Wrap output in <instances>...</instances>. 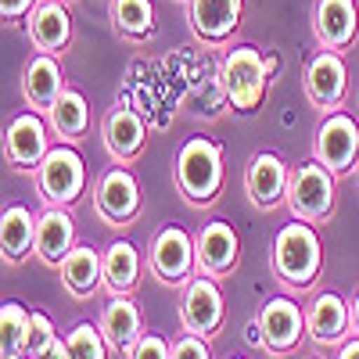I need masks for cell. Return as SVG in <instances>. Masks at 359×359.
Returning <instances> with one entry per match:
<instances>
[{
  "mask_svg": "<svg viewBox=\"0 0 359 359\" xmlns=\"http://www.w3.org/2000/svg\"><path fill=\"white\" fill-rule=\"evenodd\" d=\"M172 359H212V352H208L201 334H187L172 345Z\"/></svg>",
  "mask_w": 359,
  "mask_h": 359,
  "instance_id": "1f68e13d",
  "label": "cell"
},
{
  "mask_svg": "<svg viewBox=\"0 0 359 359\" xmlns=\"http://www.w3.org/2000/svg\"><path fill=\"white\" fill-rule=\"evenodd\" d=\"M62 269V284L76 294V298H86L94 294L101 284H104V259L101 252H94L90 245H76L69 252V259L57 266Z\"/></svg>",
  "mask_w": 359,
  "mask_h": 359,
  "instance_id": "603a6c76",
  "label": "cell"
},
{
  "mask_svg": "<svg viewBox=\"0 0 359 359\" xmlns=\"http://www.w3.org/2000/svg\"><path fill=\"white\" fill-rule=\"evenodd\" d=\"M287 180H291V169L280 155L273 151H259L252 155L248 162V172H245V191L252 198L255 208H266V212H273L287 201Z\"/></svg>",
  "mask_w": 359,
  "mask_h": 359,
  "instance_id": "4fadbf2b",
  "label": "cell"
},
{
  "mask_svg": "<svg viewBox=\"0 0 359 359\" xmlns=\"http://www.w3.org/2000/svg\"><path fill=\"white\" fill-rule=\"evenodd\" d=\"M25 355L29 359H69V345H65V338H57L47 313H33V331H29Z\"/></svg>",
  "mask_w": 359,
  "mask_h": 359,
  "instance_id": "f1b7e54d",
  "label": "cell"
},
{
  "mask_svg": "<svg viewBox=\"0 0 359 359\" xmlns=\"http://www.w3.org/2000/svg\"><path fill=\"white\" fill-rule=\"evenodd\" d=\"M65 345H69V359H108V338L94 323H76Z\"/></svg>",
  "mask_w": 359,
  "mask_h": 359,
  "instance_id": "f546056e",
  "label": "cell"
},
{
  "mask_svg": "<svg viewBox=\"0 0 359 359\" xmlns=\"http://www.w3.org/2000/svg\"><path fill=\"white\" fill-rule=\"evenodd\" d=\"M47 118H50V130L62 137L65 144H76L83 133H86V126H90V104H86V97L79 94V90H62V97L54 101V108L47 111Z\"/></svg>",
  "mask_w": 359,
  "mask_h": 359,
  "instance_id": "484cf974",
  "label": "cell"
},
{
  "mask_svg": "<svg viewBox=\"0 0 359 359\" xmlns=\"http://www.w3.org/2000/svg\"><path fill=\"white\" fill-rule=\"evenodd\" d=\"M269 65L266 57L255 50V47H233L226 57H223V72H219V83L226 90V104L252 115L262 97H266V86H269Z\"/></svg>",
  "mask_w": 359,
  "mask_h": 359,
  "instance_id": "3957f363",
  "label": "cell"
},
{
  "mask_svg": "<svg viewBox=\"0 0 359 359\" xmlns=\"http://www.w3.org/2000/svg\"><path fill=\"white\" fill-rule=\"evenodd\" d=\"M101 137H104V147H108V155L118 162V165H126L133 162L140 151H144V144H147V126H144V118L133 111V108H111L104 115V126H101Z\"/></svg>",
  "mask_w": 359,
  "mask_h": 359,
  "instance_id": "ac0fdd59",
  "label": "cell"
},
{
  "mask_svg": "<svg viewBox=\"0 0 359 359\" xmlns=\"http://www.w3.org/2000/svg\"><path fill=\"white\" fill-rule=\"evenodd\" d=\"M320 266H323V245H320V233H316L313 223L294 219V223L277 230V237H273V273H277L280 284H287L294 291H306V287L316 284Z\"/></svg>",
  "mask_w": 359,
  "mask_h": 359,
  "instance_id": "6da1fadb",
  "label": "cell"
},
{
  "mask_svg": "<svg viewBox=\"0 0 359 359\" xmlns=\"http://www.w3.org/2000/svg\"><path fill=\"white\" fill-rule=\"evenodd\" d=\"M4 155L15 169H40V162L50 155V137L40 111L15 115L4 130Z\"/></svg>",
  "mask_w": 359,
  "mask_h": 359,
  "instance_id": "30bf717a",
  "label": "cell"
},
{
  "mask_svg": "<svg viewBox=\"0 0 359 359\" xmlns=\"http://www.w3.org/2000/svg\"><path fill=\"white\" fill-rule=\"evenodd\" d=\"M194 248H198V269L208 277H226L237 266V259H241V241H237L233 226L223 223V219L205 223Z\"/></svg>",
  "mask_w": 359,
  "mask_h": 359,
  "instance_id": "e0dca14e",
  "label": "cell"
},
{
  "mask_svg": "<svg viewBox=\"0 0 359 359\" xmlns=\"http://www.w3.org/2000/svg\"><path fill=\"white\" fill-rule=\"evenodd\" d=\"M306 94L320 111H338L348 94V69L341 50H320L306 65Z\"/></svg>",
  "mask_w": 359,
  "mask_h": 359,
  "instance_id": "9c48e42d",
  "label": "cell"
},
{
  "mask_svg": "<svg viewBox=\"0 0 359 359\" xmlns=\"http://www.w3.org/2000/svg\"><path fill=\"white\" fill-rule=\"evenodd\" d=\"M313 155L334 176H345L359 162V123L345 111H327V118L316 130Z\"/></svg>",
  "mask_w": 359,
  "mask_h": 359,
  "instance_id": "8992f818",
  "label": "cell"
},
{
  "mask_svg": "<svg viewBox=\"0 0 359 359\" xmlns=\"http://www.w3.org/2000/svg\"><path fill=\"white\" fill-rule=\"evenodd\" d=\"M313 359H320V355H313Z\"/></svg>",
  "mask_w": 359,
  "mask_h": 359,
  "instance_id": "ab89813d",
  "label": "cell"
},
{
  "mask_svg": "<svg viewBox=\"0 0 359 359\" xmlns=\"http://www.w3.org/2000/svg\"><path fill=\"white\" fill-rule=\"evenodd\" d=\"M306 327H309V338L316 345H341L348 327H352V309L341 294L323 291L306 309Z\"/></svg>",
  "mask_w": 359,
  "mask_h": 359,
  "instance_id": "d6986e66",
  "label": "cell"
},
{
  "mask_svg": "<svg viewBox=\"0 0 359 359\" xmlns=\"http://www.w3.org/2000/svg\"><path fill=\"white\" fill-rule=\"evenodd\" d=\"M101 331H104V338H108V345L115 352H126L130 355V348L144 334L140 331V313L130 302V294H111V302L101 313Z\"/></svg>",
  "mask_w": 359,
  "mask_h": 359,
  "instance_id": "7402d4cb",
  "label": "cell"
},
{
  "mask_svg": "<svg viewBox=\"0 0 359 359\" xmlns=\"http://www.w3.org/2000/svg\"><path fill=\"white\" fill-rule=\"evenodd\" d=\"M36 184H40V198L47 205H76L86 191V162L72 144L50 147V155L40 162L36 169Z\"/></svg>",
  "mask_w": 359,
  "mask_h": 359,
  "instance_id": "5b68a950",
  "label": "cell"
},
{
  "mask_svg": "<svg viewBox=\"0 0 359 359\" xmlns=\"http://www.w3.org/2000/svg\"><path fill=\"white\" fill-rule=\"evenodd\" d=\"M284 205L291 208L294 219L323 223L334 212V172L316 158L294 165L291 180H287V201Z\"/></svg>",
  "mask_w": 359,
  "mask_h": 359,
  "instance_id": "277c9868",
  "label": "cell"
},
{
  "mask_svg": "<svg viewBox=\"0 0 359 359\" xmlns=\"http://www.w3.org/2000/svg\"><path fill=\"white\" fill-rule=\"evenodd\" d=\"M36 248V219L25 205H8L0 216V252L4 262H22Z\"/></svg>",
  "mask_w": 359,
  "mask_h": 359,
  "instance_id": "cb8c5ba5",
  "label": "cell"
},
{
  "mask_svg": "<svg viewBox=\"0 0 359 359\" xmlns=\"http://www.w3.org/2000/svg\"><path fill=\"white\" fill-rule=\"evenodd\" d=\"M198 266L194 237L184 226H162L151 241V273L162 284H184L191 280V269Z\"/></svg>",
  "mask_w": 359,
  "mask_h": 359,
  "instance_id": "52a82bcc",
  "label": "cell"
},
{
  "mask_svg": "<svg viewBox=\"0 0 359 359\" xmlns=\"http://www.w3.org/2000/svg\"><path fill=\"white\" fill-rule=\"evenodd\" d=\"M245 341L252 345V348H266V341H262V327H259V316L248 323V331H245Z\"/></svg>",
  "mask_w": 359,
  "mask_h": 359,
  "instance_id": "836d02e7",
  "label": "cell"
},
{
  "mask_svg": "<svg viewBox=\"0 0 359 359\" xmlns=\"http://www.w3.org/2000/svg\"><path fill=\"white\" fill-rule=\"evenodd\" d=\"M313 33L323 50H345L359 36V8L355 0H316Z\"/></svg>",
  "mask_w": 359,
  "mask_h": 359,
  "instance_id": "5bb4252c",
  "label": "cell"
},
{
  "mask_svg": "<svg viewBox=\"0 0 359 359\" xmlns=\"http://www.w3.org/2000/svg\"><path fill=\"white\" fill-rule=\"evenodd\" d=\"M191 29L205 43H226L245 18V0H187Z\"/></svg>",
  "mask_w": 359,
  "mask_h": 359,
  "instance_id": "2e32d148",
  "label": "cell"
},
{
  "mask_svg": "<svg viewBox=\"0 0 359 359\" xmlns=\"http://www.w3.org/2000/svg\"><path fill=\"white\" fill-rule=\"evenodd\" d=\"M8 359H29V355H8Z\"/></svg>",
  "mask_w": 359,
  "mask_h": 359,
  "instance_id": "8d00e7d4",
  "label": "cell"
},
{
  "mask_svg": "<svg viewBox=\"0 0 359 359\" xmlns=\"http://www.w3.org/2000/svg\"><path fill=\"white\" fill-rule=\"evenodd\" d=\"M25 33L36 50L65 54V47L72 43V15L62 0H36V8L25 18Z\"/></svg>",
  "mask_w": 359,
  "mask_h": 359,
  "instance_id": "9a60e30c",
  "label": "cell"
},
{
  "mask_svg": "<svg viewBox=\"0 0 359 359\" xmlns=\"http://www.w3.org/2000/svg\"><path fill=\"white\" fill-rule=\"evenodd\" d=\"M104 287L111 294H133L140 284V252L130 241H111L104 252Z\"/></svg>",
  "mask_w": 359,
  "mask_h": 359,
  "instance_id": "d4e9b609",
  "label": "cell"
},
{
  "mask_svg": "<svg viewBox=\"0 0 359 359\" xmlns=\"http://www.w3.org/2000/svg\"><path fill=\"white\" fill-rule=\"evenodd\" d=\"M33 8H36V0H0V15H4V22H22V18H29Z\"/></svg>",
  "mask_w": 359,
  "mask_h": 359,
  "instance_id": "d6a6232c",
  "label": "cell"
},
{
  "mask_svg": "<svg viewBox=\"0 0 359 359\" xmlns=\"http://www.w3.org/2000/svg\"><path fill=\"white\" fill-rule=\"evenodd\" d=\"M259 327H262V341L269 352H294L298 345H302V338L309 334V327H306V309L294 302V298L287 294H277V298H269V302L262 306L259 313Z\"/></svg>",
  "mask_w": 359,
  "mask_h": 359,
  "instance_id": "ba28073f",
  "label": "cell"
},
{
  "mask_svg": "<svg viewBox=\"0 0 359 359\" xmlns=\"http://www.w3.org/2000/svg\"><path fill=\"white\" fill-rule=\"evenodd\" d=\"M62 65H57V54H33L22 69V94H25V104L36 108V111H50L54 101L62 97Z\"/></svg>",
  "mask_w": 359,
  "mask_h": 359,
  "instance_id": "ffe728a7",
  "label": "cell"
},
{
  "mask_svg": "<svg viewBox=\"0 0 359 359\" xmlns=\"http://www.w3.org/2000/svg\"><path fill=\"white\" fill-rule=\"evenodd\" d=\"M29 331H33V313L22 302H4V309H0V355H25Z\"/></svg>",
  "mask_w": 359,
  "mask_h": 359,
  "instance_id": "4316f807",
  "label": "cell"
},
{
  "mask_svg": "<svg viewBox=\"0 0 359 359\" xmlns=\"http://www.w3.org/2000/svg\"><path fill=\"white\" fill-rule=\"evenodd\" d=\"M355 108H359V97H355Z\"/></svg>",
  "mask_w": 359,
  "mask_h": 359,
  "instance_id": "f35d334b",
  "label": "cell"
},
{
  "mask_svg": "<svg viewBox=\"0 0 359 359\" xmlns=\"http://www.w3.org/2000/svg\"><path fill=\"white\" fill-rule=\"evenodd\" d=\"M72 248H76V223L69 216V208L47 205V212L36 219V255H40V262L62 266Z\"/></svg>",
  "mask_w": 359,
  "mask_h": 359,
  "instance_id": "44dd1931",
  "label": "cell"
},
{
  "mask_svg": "<svg viewBox=\"0 0 359 359\" xmlns=\"http://www.w3.org/2000/svg\"><path fill=\"white\" fill-rule=\"evenodd\" d=\"M130 359H172V345L162 334H140V341L130 348Z\"/></svg>",
  "mask_w": 359,
  "mask_h": 359,
  "instance_id": "4dcf8cb0",
  "label": "cell"
},
{
  "mask_svg": "<svg viewBox=\"0 0 359 359\" xmlns=\"http://www.w3.org/2000/svg\"><path fill=\"white\" fill-rule=\"evenodd\" d=\"M338 359H359V334H355L352 341H345V345H341Z\"/></svg>",
  "mask_w": 359,
  "mask_h": 359,
  "instance_id": "e575fe53",
  "label": "cell"
},
{
  "mask_svg": "<svg viewBox=\"0 0 359 359\" xmlns=\"http://www.w3.org/2000/svg\"><path fill=\"white\" fill-rule=\"evenodd\" d=\"M62 4H65V0H62Z\"/></svg>",
  "mask_w": 359,
  "mask_h": 359,
  "instance_id": "60d3db41",
  "label": "cell"
},
{
  "mask_svg": "<svg viewBox=\"0 0 359 359\" xmlns=\"http://www.w3.org/2000/svg\"><path fill=\"white\" fill-rule=\"evenodd\" d=\"M223 291L216 287L212 277H194L187 280V291H184V302H180V320H184L187 334H216L219 323H223Z\"/></svg>",
  "mask_w": 359,
  "mask_h": 359,
  "instance_id": "7c38bea8",
  "label": "cell"
},
{
  "mask_svg": "<svg viewBox=\"0 0 359 359\" xmlns=\"http://www.w3.org/2000/svg\"><path fill=\"white\" fill-rule=\"evenodd\" d=\"M111 22L126 40H147L155 33L151 0H111Z\"/></svg>",
  "mask_w": 359,
  "mask_h": 359,
  "instance_id": "83f0119b",
  "label": "cell"
},
{
  "mask_svg": "<svg viewBox=\"0 0 359 359\" xmlns=\"http://www.w3.org/2000/svg\"><path fill=\"white\" fill-rule=\"evenodd\" d=\"M176 187L191 205H212L223 191V147L208 137H191L176 155Z\"/></svg>",
  "mask_w": 359,
  "mask_h": 359,
  "instance_id": "7a4b0ae2",
  "label": "cell"
},
{
  "mask_svg": "<svg viewBox=\"0 0 359 359\" xmlns=\"http://www.w3.org/2000/svg\"><path fill=\"white\" fill-rule=\"evenodd\" d=\"M352 327H355V334H359V294H355V302H352Z\"/></svg>",
  "mask_w": 359,
  "mask_h": 359,
  "instance_id": "d590c367",
  "label": "cell"
},
{
  "mask_svg": "<svg viewBox=\"0 0 359 359\" xmlns=\"http://www.w3.org/2000/svg\"><path fill=\"white\" fill-rule=\"evenodd\" d=\"M230 359H241V355H230Z\"/></svg>",
  "mask_w": 359,
  "mask_h": 359,
  "instance_id": "74e56055",
  "label": "cell"
},
{
  "mask_svg": "<svg viewBox=\"0 0 359 359\" xmlns=\"http://www.w3.org/2000/svg\"><path fill=\"white\" fill-rule=\"evenodd\" d=\"M94 201H97V212H101L104 223H111V226L130 223V219L140 212V184H137V176H133L126 165L108 169V172L97 180Z\"/></svg>",
  "mask_w": 359,
  "mask_h": 359,
  "instance_id": "8fae6325",
  "label": "cell"
}]
</instances>
